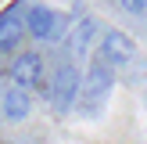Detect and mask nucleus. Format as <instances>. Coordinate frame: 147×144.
Here are the masks:
<instances>
[{
  "label": "nucleus",
  "mask_w": 147,
  "mask_h": 144,
  "mask_svg": "<svg viewBox=\"0 0 147 144\" xmlns=\"http://www.w3.org/2000/svg\"><path fill=\"white\" fill-rule=\"evenodd\" d=\"M79 90H83V72H79V65L72 61V58L57 61L54 79H50V101H54V108L57 112H68L79 101Z\"/></svg>",
  "instance_id": "nucleus-2"
},
{
  "label": "nucleus",
  "mask_w": 147,
  "mask_h": 144,
  "mask_svg": "<svg viewBox=\"0 0 147 144\" xmlns=\"http://www.w3.org/2000/svg\"><path fill=\"white\" fill-rule=\"evenodd\" d=\"M43 79V58L36 54V50H25V54L14 58L11 65V86H22V90L32 94V86H40Z\"/></svg>",
  "instance_id": "nucleus-6"
},
{
  "label": "nucleus",
  "mask_w": 147,
  "mask_h": 144,
  "mask_svg": "<svg viewBox=\"0 0 147 144\" xmlns=\"http://www.w3.org/2000/svg\"><path fill=\"white\" fill-rule=\"evenodd\" d=\"M111 86H115V69H111V65H104L100 58H93L90 69H86V76H83V90H79L83 108L100 105V101L108 97V90H111Z\"/></svg>",
  "instance_id": "nucleus-3"
},
{
  "label": "nucleus",
  "mask_w": 147,
  "mask_h": 144,
  "mask_svg": "<svg viewBox=\"0 0 147 144\" xmlns=\"http://www.w3.org/2000/svg\"><path fill=\"white\" fill-rule=\"evenodd\" d=\"M93 36H97V18H79L76 29L68 33V40H65L72 61H79V58H86L93 50Z\"/></svg>",
  "instance_id": "nucleus-7"
},
{
  "label": "nucleus",
  "mask_w": 147,
  "mask_h": 144,
  "mask_svg": "<svg viewBox=\"0 0 147 144\" xmlns=\"http://www.w3.org/2000/svg\"><path fill=\"white\" fill-rule=\"evenodd\" d=\"M119 7L129 14H147V0H119Z\"/></svg>",
  "instance_id": "nucleus-9"
},
{
  "label": "nucleus",
  "mask_w": 147,
  "mask_h": 144,
  "mask_svg": "<svg viewBox=\"0 0 147 144\" xmlns=\"http://www.w3.org/2000/svg\"><path fill=\"white\" fill-rule=\"evenodd\" d=\"M133 40H129L122 29H108L104 36H100V47H97V58L104 65H111V69H122V65L133 61Z\"/></svg>",
  "instance_id": "nucleus-5"
},
{
  "label": "nucleus",
  "mask_w": 147,
  "mask_h": 144,
  "mask_svg": "<svg viewBox=\"0 0 147 144\" xmlns=\"http://www.w3.org/2000/svg\"><path fill=\"white\" fill-rule=\"evenodd\" d=\"M29 112H32V94L22 90V86H7L4 101H0V115H4L7 122H22Z\"/></svg>",
  "instance_id": "nucleus-8"
},
{
  "label": "nucleus",
  "mask_w": 147,
  "mask_h": 144,
  "mask_svg": "<svg viewBox=\"0 0 147 144\" xmlns=\"http://www.w3.org/2000/svg\"><path fill=\"white\" fill-rule=\"evenodd\" d=\"M25 29H29L32 40H47V43L68 40V14L54 11V7H47V4H29Z\"/></svg>",
  "instance_id": "nucleus-1"
},
{
  "label": "nucleus",
  "mask_w": 147,
  "mask_h": 144,
  "mask_svg": "<svg viewBox=\"0 0 147 144\" xmlns=\"http://www.w3.org/2000/svg\"><path fill=\"white\" fill-rule=\"evenodd\" d=\"M25 14H29V4H25V0H14L11 7L0 11V58L11 54V50L22 43V36L29 33V29H25Z\"/></svg>",
  "instance_id": "nucleus-4"
}]
</instances>
